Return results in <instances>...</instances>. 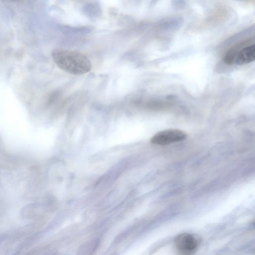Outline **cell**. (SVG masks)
<instances>
[{
    "label": "cell",
    "mask_w": 255,
    "mask_h": 255,
    "mask_svg": "<svg viewBox=\"0 0 255 255\" xmlns=\"http://www.w3.org/2000/svg\"><path fill=\"white\" fill-rule=\"evenodd\" d=\"M52 57L60 69L71 75H83L89 72L92 68L90 59L79 51L56 48L52 51Z\"/></svg>",
    "instance_id": "6da1fadb"
},
{
    "label": "cell",
    "mask_w": 255,
    "mask_h": 255,
    "mask_svg": "<svg viewBox=\"0 0 255 255\" xmlns=\"http://www.w3.org/2000/svg\"><path fill=\"white\" fill-rule=\"evenodd\" d=\"M187 134L184 131L177 129H169L160 131L151 138L152 144L165 145L184 140Z\"/></svg>",
    "instance_id": "7a4b0ae2"
},
{
    "label": "cell",
    "mask_w": 255,
    "mask_h": 255,
    "mask_svg": "<svg viewBox=\"0 0 255 255\" xmlns=\"http://www.w3.org/2000/svg\"><path fill=\"white\" fill-rule=\"evenodd\" d=\"M199 238L190 233H182L178 235L174 239L176 249L184 255L192 254L197 248Z\"/></svg>",
    "instance_id": "3957f363"
},
{
    "label": "cell",
    "mask_w": 255,
    "mask_h": 255,
    "mask_svg": "<svg viewBox=\"0 0 255 255\" xmlns=\"http://www.w3.org/2000/svg\"><path fill=\"white\" fill-rule=\"evenodd\" d=\"M255 59V44L244 46L239 50L234 58V63L238 65L250 63Z\"/></svg>",
    "instance_id": "277c9868"
}]
</instances>
